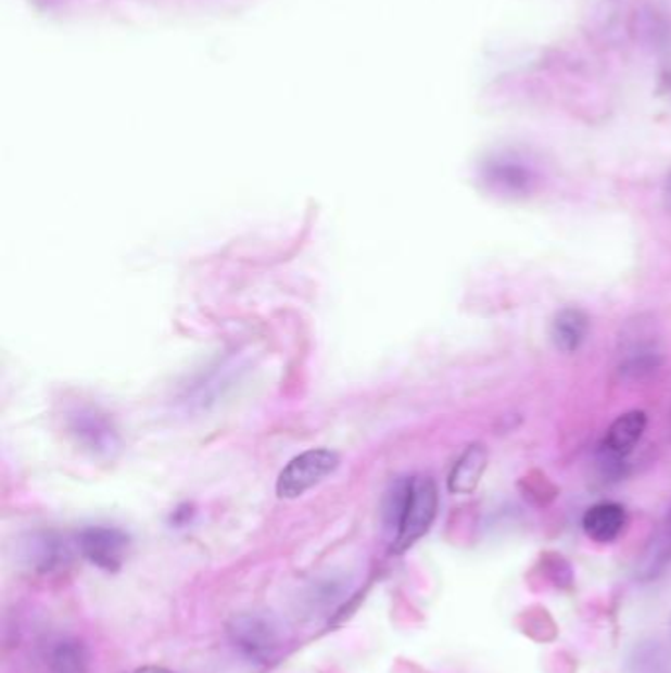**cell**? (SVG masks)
<instances>
[{
  "label": "cell",
  "mask_w": 671,
  "mask_h": 673,
  "mask_svg": "<svg viewBox=\"0 0 671 673\" xmlns=\"http://www.w3.org/2000/svg\"><path fill=\"white\" fill-rule=\"evenodd\" d=\"M489 467V452L483 443L469 445L457 464L453 465L447 486L453 495H471L472 491L483 481L484 471Z\"/></svg>",
  "instance_id": "8"
},
{
  "label": "cell",
  "mask_w": 671,
  "mask_h": 673,
  "mask_svg": "<svg viewBox=\"0 0 671 673\" xmlns=\"http://www.w3.org/2000/svg\"><path fill=\"white\" fill-rule=\"evenodd\" d=\"M646 423H648V418L644 411L632 410L622 414L610 423L609 432L600 443L598 455L626 461V457L634 452V447L638 445L642 435L646 432Z\"/></svg>",
  "instance_id": "7"
},
{
  "label": "cell",
  "mask_w": 671,
  "mask_h": 673,
  "mask_svg": "<svg viewBox=\"0 0 671 673\" xmlns=\"http://www.w3.org/2000/svg\"><path fill=\"white\" fill-rule=\"evenodd\" d=\"M620 377L626 380L650 379L661 367V351L658 339L650 329L638 323L629 327L620 341Z\"/></svg>",
  "instance_id": "3"
},
{
  "label": "cell",
  "mask_w": 671,
  "mask_h": 673,
  "mask_svg": "<svg viewBox=\"0 0 671 673\" xmlns=\"http://www.w3.org/2000/svg\"><path fill=\"white\" fill-rule=\"evenodd\" d=\"M588 317L579 307L561 309L552 321L554 345L564 353H575L587 339Z\"/></svg>",
  "instance_id": "11"
},
{
  "label": "cell",
  "mask_w": 671,
  "mask_h": 673,
  "mask_svg": "<svg viewBox=\"0 0 671 673\" xmlns=\"http://www.w3.org/2000/svg\"><path fill=\"white\" fill-rule=\"evenodd\" d=\"M626 526V510L617 503H598L583 516V530L593 542L610 544Z\"/></svg>",
  "instance_id": "10"
},
{
  "label": "cell",
  "mask_w": 671,
  "mask_h": 673,
  "mask_svg": "<svg viewBox=\"0 0 671 673\" xmlns=\"http://www.w3.org/2000/svg\"><path fill=\"white\" fill-rule=\"evenodd\" d=\"M671 566V506L660 526L651 534L636 566V575L642 581L660 577Z\"/></svg>",
  "instance_id": "9"
},
{
  "label": "cell",
  "mask_w": 671,
  "mask_h": 673,
  "mask_svg": "<svg viewBox=\"0 0 671 673\" xmlns=\"http://www.w3.org/2000/svg\"><path fill=\"white\" fill-rule=\"evenodd\" d=\"M438 505L440 495L433 479L423 474L412 477L408 481V496L404 505V515L400 520L398 534L392 542V549L396 554L406 551L428 534L438 515Z\"/></svg>",
  "instance_id": "1"
},
{
  "label": "cell",
  "mask_w": 671,
  "mask_h": 673,
  "mask_svg": "<svg viewBox=\"0 0 671 673\" xmlns=\"http://www.w3.org/2000/svg\"><path fill=\"white\" fill-rule=\"evenodd\" d=\"M128 536L115 528H87L79 536V549L97 568L116 571L125 559Z\"/></svg>",
  "instance_id": "4"
},
{
  "label": "cell",
  "mask_w": 671,
  "mask_h": 673,
  "mask_svg": "<svg viewBox=\"0 0 671 673\" xmlns=\"http://www.w3.org/2000/svg\"><path fill=\"white\" fill-rule=\"evenodd\" d=\"M231 638L242 652L252 658H268L278 648V634L270 622L261 617L242 614L229 626Z\"/></svg>",
  "instance_id": "6"
},
{
  "label": "cell",
  "mask_w": 671,
  "mask_h": 673,
  "mask_svg": "<svg viewBox=\"0 0 671 673\" xmlns=\"http://www.w3.org/2000/svg\"><path fill=\"white\" fill-rule=\"evenodd\" d=\"M140 673H169L166 670H157V668H148V670H142Z\"/></svg>",
  "instance_id": "15"
},
{
  "label": "cell",
  "mask_w": 671,
  "mask_h": 673,
  "mask_svg": "<svg viewBox=\"0 0 671 673\" xmlns=\"http://www.w3.org/2000/svg\"><path fill=\"white\" fill-rule=\"evenodd\" d=\"M337 465L339 457L333 452L312 449L302 453L286 465V469L278 477L276 493L280 498H297L314 488L315 484L321 483L327 474L333 473Z\"/></svg>",
  "instance_id": "2"
},
{
  "label": "cell",
  "mask_w": 671,
  "mask_h": 673,
  "mask_svg": "<svg viewBox=\"0 0 671 673\" xmlns=\"http://www.w3.org/2000/svg\"><path fill=\"white\" fill-rule=\"evenodd\" d=\"M663 207L671 211V172L668 179H666V183H663Z\"/></svg>",
  "instance_id": "14"
},
{
  "label": "cell",
  "mask_w": 671,
  "mask_h": 673,
  "mask_svg": "<svg viewBox=\"0 0 671 673\" xmlns=\"http://www.w3.org/2000/svg\"><path fill=\"white\" fill-rule=\"evenodd\" d=\"M484 178L504 195H528L537 183L535 169L516 156H498L484 168Z\"/></svg>",
  "instance_id": "5"
},
{
  "label": "cell",
  "mask_w": 671,
  "mask_h": 673,
  "mask_svg": "<svg viewBox=\"0 0 671 673\" xmlns=\"http://www.w3.org/2000/svg\"><path fill=\"white\" fill-rule=\"evenodd\" d=\"M52 673H89V656L84 644L77 640H62L50 653Z\"/></svg>",
  "instance_id": "12"
},
{
  "label": "cell",
  "mask_w": 671,
  "mask_h": 673,
  "mask_svg": "<svg viewBox=\"0 0 671 673\" xmlns=\"http://www.w3.org/2000/svg\"><path fill=\"white\" fill-rule=\"evenodd\" d=\"M77 432L81 433L85 440H89V443H91L93 447H111L113 432L106 428L103 421L97 420L93 416H89V418L79 421Z\"/></svg>",
  "instance_id": "13"
}]
</instances>
